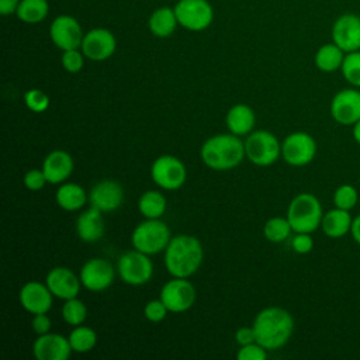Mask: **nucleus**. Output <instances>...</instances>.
<instances>
[{
	"label": "nucleus",
	"instance_id": "obj_1",
	"mask_svg": "<svg viewBox=\"0 0 360 360\" xmlns=\"http://www.w3.org/2000/svg\"><path fill=\"white\" fill-rule=\"evenodd\" d=\"M204 249L198 238L187 233L172 236L165 249V267L172 277L188 278L202 264Z\"/></svg>",
	"mask_w": 360,
	"mask_h": 360
},
{
	"label": "nucleus",
	"instance_id": "obj_2",
	"mask_svg": "<svg viewBox=\"0 0 360 360\" xmlns=\"http://www.w3.org/2000/svg\"><path fill=\"white\" fill-rule=\"evenodd\" d=\"M256 342L266 350L283 347L294 332L292 315L280 307H267L253 319Z\"/></svg>",
	"mask_w": 360,
	"mask_h": 360
},
{
	"label": "nucleus",
	"instance_id": "obj_3",
	"mask_svg": "<svg viewBox=\"0 0 360 360\" xmlns=\"http://www.w3.org/2000/svg\"><path fill=\"white\" fill-rule=\"evenodd\" d=\"M200 158L202 163L212 170L224 172L235 169L246 158L245 142L231 132L217 134L202 143Z\"/></svg>",
	"mask_w": 360,
	"mask_h": 360
},
{
	"label": "nucleus",
	"instance_id": "obj_4",
	"mask_svg": "<svg viewBox=\"0 0 360 360\" xmlns=\"http://www.w3.org/2000/svg\"><path fill=\"white\" fill-rule=\"evenodd\" d=\"M322 205L311 193L295 195L287 208V219L295 233L314 232L322 222Z\"/></svg>",
	"mask_w": 360,
	"mask_h": 360
},
{
	"label": "nucleus",
	"instance_id": "obj_5",
	"mask_svg": "<svg viewBox=\"0 0 360 360\" xmlns=\"http://www.w3.org/2000/svg\"><path fill=\"white\" fill-rule=\"evenodd\" d=\"M172 239L170 229L160 218H145L139 222L131 235V243L134 249L146 255H156L165 252Z\"/></svg>",
	"mask_w": 360,
	"mask_h": 360
},
{
	"label": "nucleus",
	"instance_id": "obj_6",
	"mask_svg": "<svg viewBox=\"0 0 360 360\" xmlns=\"http://www.w3.org/2000/svg\"><path fill=\"white\" fill-rule=\"evenodd\" d=\"M245 156L256 166H270L281 156V143L270 131H252L245 139Z\"/></svg>",
	"mask_w": 360,
	"mask_h": 360
},
{
	"label": "nucleus",
	"instance_id": "obj_7",
	"mask_svg": "<svg viewBox=\"0 0 360 360\" xmlns=\"http://www.w3.org/2000/svg\"><path fill=\"white\" fill-rule=\"evenodd\" d=\"M117 271L125 284L138 287L150 281L153 276V263L149 259V255L134 249L120 256Z\"/></svg>",
	"mask_w": 360,
	"mask_h": 360
},
{
	"label": "nucleus",
	"instance_id": "obj_8",
	"mask_svg": "<svg viewBox=\"0 0 360 360\" xmlns=\"http://www.w3.org/2000/svg\"><path fill=\"white\" fill-rule=\"evenodd\" d=\"M150 177L162 190L173 191L186 183L187 169L179 158L173 155H162L153 160L150 166Z\"/></svg>",
	"mask_w": 360,
	"mask_h": 360
},
{
	"label": "nucleus",
	"instance_id": "obj_9",
	"mask_svg": "<svg viewBox=\"0 0 360 360\" xmlns=\"http://www.w3.org/2000/svg\"><path fill=\"white\" fill-rule=\"evenodd\" d=\"M159 298L165 302L169 312L181 314L194 305L195 288L187 278L173 277L163 284Z\"/></svg>",
	"mask_w": 360,
	"mask_h": 360
},
{
	"label": "nucleus",
	"instance_id": "obj_10",
	"mask_svg": "<svg viewBox=\"0 0 360 360\" xmlns=\"http://www.w3.org/2000/svg\"><path fill=\"white\" fill-rule=\"evenodd\" d=\"M174 13L181 27L190 31H202L212 22V7L207 0H180Z\"/></svg>",
	"mask_w": 360,
	"mask_h": 360
},
{
	"label": "nucleus",
	"instance_id": "obj_11",
	"mask_svg": "<svg viewBox=\"0 0 360 360\" xmlns=\"http://www.w3.org/2000/svg\"><path fill=\"white\" fill-rule=\"evenodd\" d=\"M316 153V142L307 132H292L281 143V156L291 166L308 165Z\"/></svg>",
	"mask_w": 360,
	"mask_h": 360
},
{
	"label": "nucleus",
	"instance_id": "obj_12",
	"mask_svg": "<svg viewBox=\"0 0 360 360\" xmlns=\"http://www.w3.org/2000/svg\"><path fill=\"white\" fill-rule=\"evenodd\" d=\"M79 277L86 290L91 292H101L114 283L115 270L108 260L91 257L82 266Z\"/></svg>",
	"mask_w": 360,
	"mask_h": 360
},
{
	"label": "nucleus",
	"instance_id": "obj_13",
	"mask_svg": "<svg viewBox=\"0 0 360 360\" xmlns=\"http://www.w3.org/2000/svg\"><path fill=\"white\" fill-rule=\"evenodd\" d=\"M82 52L94 62H101L112 56L117 48L115 37L105 28H93L84 34L82 41Z\"/></svg>",
	"mask_w": 360,
	"mask_h": 360
},
{
	"label": "nucleus",
	"instance_id": "obj_14",
	"mask_svg": "<svg viewBox=\"0 0 360 360\" xmlns=\"http://www.w3.org/2000/svg\"><path fill=\"white\" fill-rule=\"evenodd\" d=\"M332 39L343 52L360 49V17L353 13L339 15L332 25Z\"/></svg>",
	"mask_w": 360,
	"mask_h": 360
},
{
	"label": "nucleus",
	"instance_id": "obj_15",
	"mask_svg": "<svg viewBox=\"0 0 360 360\" xmlns=\"http://www.w3.org/2000/svg\"><path fill=\"white\" fill-rule=\"evenodd\" d=\"M52 42L62 51L77 49L82 46L83 32L79 21L70 15L56 17L49 28Z\"/></svg>",
	"mask_w": 360,
	"mask_h": 360
},
{
	"label": "nucleus",
	"instance_id": "obj_16",
	"mask_svg": "<svg viewBox=\"0 0 360 360\" xmlns=\"http://www.w3.org/2000/svg\"><path fill=\"white\" fill-rule=\"evenodd\" d=\"M124 201L122 186L111 179L96 183L89 193V202L101 212H112L121 207Z\"/></svg>",
	"mask_w": 360,
	"mask_h": 360
},
{
	"label": "nucleus",
	"instance_id": "obj_17",
	"mask_svg": "<svg viewBox=\"0 0 360 360\" xmlns=\"http://www.w3.org/2000/svg\"><path fill=\"white\" fill-rule=\"evenodd\" d=\"M45 284L53 297L63 301L77 297L82 287L80 277H77L73 270L65 266H56L51 269L45 277Z\"/></svg>",
	"mask_w": 360,
	"mask_h": 360
},
{
	"label": "nucleus",
	"instance_id": "obj_18",
	"mask_svg": "<svg viewBox=\"0 0 360 360\" xmlns=\"http://www.w3.org/2000/svg\"><path fill=\"white\" fill-rule=\"evenodd\" d=\"M69 339L60 333H44L32 343V354L37 360H68L72 354Z\"/></svg>",
	"mask_w": 360,
	"mask_h": 360
},
{
	"label": "nucleus",
	"instance_id": "obj_19",
	"mask_svg": "<svg viewBox=\"0 0 360 360\" xmlns=\"http://www.w3.org/2000/svg\"><path fill=\"white\" fill-rule=\"evenodd\" d=\"M18 301L27 312L35 315L48 312L52 308L53 294L45 283L27 281L18 292Z\"/></svg>",
	"mask_w": 360,
	"mask_h": 360
},
{
	"label": "nucleus",
	"instance_id": "obj_20",
	"mask_svg": "<svg viewBox=\"0 0 360 360\" xmlns=\"http://www.w3.org/2000/svg\"><path fill=\"white\" fill-rule=\"evenodd\" d=\"M330 114L342 125H352L360 120V91L343 89L335 94L330 103Z\"/></svg>",
	"mask_w": 360,
	"mask_h": 360
},
{
	"label": "nucleus",
	"instance_id": "obj_21",
	"mask_svg": "<svg viewBox=\"0 0 360 360\" xmlns=\"http://www.w3.org/2000/svg\"><path fill=\"white\" fill-rule=\"evenodd\" d=\"M73 167L75 162L70 153L63 149H56L45 156L41 169L44 170L48 183L62 184L70 177Z\"/></svg>",
	"mask_w": 360,
	"mask_h": 360
},
{
	"label": "nucleus",
	"instance_id": "obj_22",
	"mask_svg": "<svg viewBox=\"0 0 360 360\" xmlns=\"http://www.w3.org/2000/svg\"><path fill=\"white\" fill-rule=\"evenodd\" d=\"M76 233L87 243L97 242L104 235V218L103 212L90 205L76 219Z\"/></svg>",
	"mask_w": 360,
	"mask_h": 360
},
{
	"label": "nucleus",
	"instance_id": "obj_23",
	"mask_svg": "<svg viewBox=\"0 0 360 360\" xmlns=\"http://www.w3.org/2000/svg\"><path fill=\"white\" fill-rule=\"evenodd\" d=\"M225 124L228 127V131L233 135H249L255 128L256 114L253 108L248 104L238 103L228 110L225 115Z\"/></svg>",
	"mask_w": 360,
	"mask_h": 360
},
{
	"label": "nucleus",
	"instance_id": "obj_24",
	"mask_svg": "<svg viewBox=\"0 0 360 360\" xmlns=\"http://www.w3.org/2000/svg\"><path fill=\"white\" fill-rule=\"evenodd\" d=\"M56 204L65 211H77L89 201L87 191L77 183H62L55 194Z\"/></svg>",
	"mask_w": 360,
	"mask_h": 360
},
{
	"label": "nucleus",
	"instance_id": "obj_25",
	"mask_svg": "<svg viewBox=\"0 0 360 360\" xmlns=\"http://www.w3.org/2000/svg\"><path fill=\"white\" fill-rule=\"evenodd\" d=\"M352 217L347 210L342 208H335L323 214L322 217V231L325 232L326 236L329 238H342L350 231L352 226Z\"/></svg>",
	"mask_w": 360,
	"mask_h": 360
},
{
	"label": "nucleus",
	"instance_id": "obj_26",
	"mask_svg": "<svg viewBox=\"0 0 360 360\" xmlns=\"http://www.w3.org/2000/svg\"><path fill=\"white\" fill-rule=\"evenodd\" d=\"M179 24L174 10L169 7H160L149 17V30L155 37L166 38L172 35Z\"/></svg>",
	"mask_w": 360,
	"mask_h": 360
},
{
	"label": "nucleus",
	"instance_id": "obj_27",
	"mask_svg": "<svg viewBox=\"0 0 360 360\" xmlns=\"http://www.w3.org/2000/svg\"><path fill=\"white\" fill-rule=\"evenodd\" d=\"M166 208V197L158 190H148L138 200V210L143 218H162Z\"/></svg>",
	"mask_w": 360,
	"mask_h": 360
},
{
	"label": "nucleus",
	"instance_id": "obj_28",
	"mask_svg": "<svg viewBox=\"0 0 360 360\" xmlns=\"http://www.w3.org/2000/svg\"><path fill=\"white\" fill-rule=\"evenodd\" d=\"M343 59V51L335 42L322 45L315 53V65L322 72H335L340 69Z\"/></svg>",
	"mask_w": 360,
	"mask_h": 360
},
{
	"label": "nucleus",
	"instance_id": "obj_29",
	"mask_svg": "<svg viewBox=\"0 0 360 360\" xmlns=\"http://www.w3.org/2000/svg\"><path fill=\"white\" fill-rule=\"evenodd\" d=\"M68 339L75 353H87L94 349L97 343V333L90 326L77 325L72 329Z\"/></svg>",
	"mask_w": 360,
	"mask_h": 360
},
{
	"label": "nucleus",
	"instance_id": "obj_30",
	"mask_svg": "<svg viewBox=\"0 0 360 360\" xmlns=\"http://www.w3.org/2000/svg\"><path fill=\"white\" fill-rule=\"evenodd\" d=\"M46 0H21L17 7V17L27 24L41 22L48 15Z\"/></svg>",
	"mask_w": 360,
	"mask_h": 360
},
{
	"label": "nucleus",
	"instance_id": "obj_31",
	"mask_svg": "<svg viewBox=\"0 0 360 360\" xmlns=\"http://www.w3.org/2000/svg\"><path fill=\"white\" fill-rule=\"evenodd\" d=\"M291 231H292V228H291L287 217L285 218L284 217H273V218L267 219L263 226L264 238L273 243L284 242L290 236Z\"/></svg>",
	"mask_w": 360,
	"mask_h": 360
},
{
	"label": "nucleus",
	"instance_id": "obj_32",
	"mask_svg": "<svg viewBox=\"0 0 360 360\" xmlns=\"http://www.w3.org/2000/svg\"><path fill=\"white\" fill-rule=\"evenodd\" d=\"M62 318L66 323L72 326L83 325L87 318V307L77 297L69 298L62 305Z\"/></svg>",
	"mask_w": 360,
	"mask_h": 360
},
{
	"label": "nucleus",
	"instance_id": "obj_33",
	"mask_svg": "<svg viewBox=\"0 0 360 360\" xmlns=\"http://www.w3.org/2000/svg\"><path fill=\"white\" fill-rule=\"evenodd\" d=\"M340 69L349 83L360 87V51L347 52Z\"/></svg>",
	"mask_w": 360,
	"mask_h": 360
},
{
	"label": "nucleus",
	"instance_id": "obj_34",
	"mask_svg": "<svg viewBox=\"0 0 360 360\" xmlns=\"http://www.w3.org/2000/svg\"><path fill=\"white\" fill-rule=\"evenodd\" d=\"M24 103L32 112H44L49 107V97L39 89H30L24 93Z\"/></svg>",
	"mask_w": 360,
	"mask_h": 360
},
{
	"label": "nucleus",
	"instance_id": "obj_35",
	"mask_svg": "<svg viewBox=\"0 0 360 360\" xmlns=\"http://www.w3.org/2000/svg\"><path fill=\"white\" fill-rule=\"evenodd\" d=\"M333 202L338 208L352 210L357 202V191L350 184L339 186L333 194Z\"/></svg>",
	"mask_w": 360,
	"mask_h": 360
},
{
	"label": "nucleus",
	"instance_id": "obj_36",
	"mask_svg": "<svg viewBox=\"0 0 360 360\" xmlns=\"http://www.w3.org/2000/svg\"><path fill=\"white\" fill-rule=\"evenodd\" d=\"M62 66L69 73H77L84 65V55L77 49H68L62 53Z\"/></svg>",
	"mask_w": 360,
	"mask_h": 360
},
{
	"label": "nucleus",
	"instance_id": "obj_37",
	"mask_svg": "<svg viewBox=\"0 0 360 360\" xmlns=\"http://www.w3.org/2000/svg\"><path fill=\"white\" fill-rule=\"evenodd\" d=\"M167 307L165 305V302L159 298V300H150L146 302L145 308H143V315L149 322H162L166 316H167Z\"/></svg>",
	"mask_w": 360,
	"mask_h": 360
},
{
	"label": "nucleus",
	"instance_id": "obj_38",
	"mask_svg": "<svg viewBox=\"0 0 360 360\" xmlns=\"http://www.w3.org/2000/svg\"><path fill=\"white\" fill-rule=\"evenodd\" d=\"M266 357H267V350L257 342L239 346V350L236 353L238 360H266Z\"/></svg>",
	"mask_w": 360,
	"mask_h": 360
},
{
	"label": "nucleus",
	"instance_id": "obj_39",
	"mask_svg": "<svg viewBox=\"0 0 360 360\" xmlns=\"http://www.w3.org/2000/svg\"><path fill=\"white\" fill-rule=\"evenodd\" d=\"M22 183L28 190L38 191L45 186V183H48V180L44 174L42 169H31L24 174Z\"/></svg>",
	"mask_w": 360,
	"mask_h": 360
},
{
	"label": "nucleus",
	"instance_id": "obj_40",
	"mask_svg": "<svg viewBox=\"0 0 360 360\" xmlns=\"http://www.w3.org/2000/svg\"><path fill=\"white\" fill-rule=\"evenodd\" d=\"M291 246L292 250L300 253V255H305L308 252L312 250L314 248V240L309 236V233H304V232H298L295 233V236L291 240Z\"/></svg>",
	"mask_w": 360,
	"mask_h": 360
},
{
	"label": "nucleus",
	"instance_id": "obj_41",
	"mask_svg": "<svg viewBox=\"0 0 360 360\" xmlns=\"http://www.w3.org/2000/svg\"><path fill=\"white\" fill-rule=\"evenodd\" d=\"M46 314L48 312H42V314H35L32 316L31 328L37 335H44V333H48L51 330L52 322H51V318Z\"/></svg>",
	"mask_w": 360,
	"mask_h": 360
},
{
	"label": "nucleus",
	"instance_id": "obj_42",
	"mask_svg": "<svg viewBox=\"0 0 360 360\" xmlns=\"http://www.w3.org/2000/svg\"><path fill=\"white\" fill-rule=\"evenodd\" d=\"M235 342L239 346H245L256 342V335L253 326H242L235 332Z\"/></svg>",
	"mask_w": 360,
	"mask_h": 360
},
{
	"label": "nucleus",
	"instance_id": "obj_43",
	"mask_svg": "<svg viewBox=\"0 0 360 360\" xmlns=\"http://www.w3.org/2000/svg\"><path fill=\"white\" fill-rule=\"evenodd\" d=\"M18 4H20V0H0V13L3 15L11 14L17 11Z\"/></svg>",
	"mask_w": 360,
	"mask_h": 360
},
{
	"label": "nucleus",
	"instance_id": "obj_44",
	"mask_svg": "<svg viewBox=\"0 0 360 360\" xmlns=\"http://www.w3.org/2000/svg\"><path fill=\"white\" fill-rule=\"evenodd\" d=\"M350 231H352L353 239L360 245V215H357V217L352 221Z\"/></svg>",
	"mask_w": 360,
	"mask_h": 360
},
{
	"label": "nucleus",
	"instance_id": "obj_45",
	"mask_svg": "<svg viewBox=\"0 0 360 360\" xmlns=\"http://www.w3.org/2000/svg\"><path fill=\"white\" fill-rule=\"evenodd\" d=\"M353 136H354V139L357 141V143H360V120L354 124V128H353Z\"/></svg>",
	"mask_w": 360,
	"mask_h": 360
}]
</instances>
